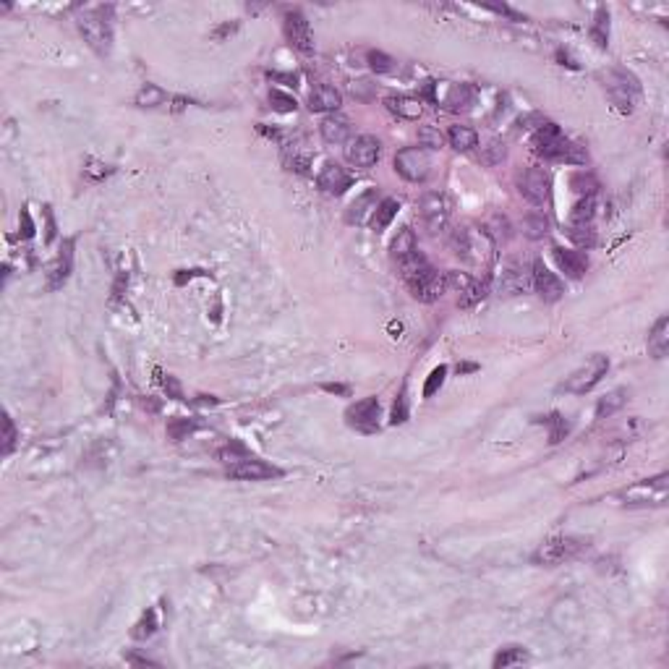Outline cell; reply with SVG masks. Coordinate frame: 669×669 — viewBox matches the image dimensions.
Instances as JSON below:
<instances>
[{
	"label": "cell",
	"mask_w": 669,
	"mask_h": 669,
	"mask_svg": "<svg viewBox=\"0 0 669 669\" xmlns=\"http://www.w3.org/2000/svg\"><path fill=\"white\" fill-rule=\"evenodd\" d=\"M34 236V222H31L29 212L21 209V238H31Z\"/></svg>",
	"instance_id": "53"
},
{
	"label": "cell",
	"mask_w": 669,
	"mask_h": 669,
	"mask_svg": "<svg viewBox=\"0 0 669 669\" xmlns=\"http://www.w3.org/2000/svg\"><path fill=\"white\" fill-rule=\"evenodd\" d=\"M342 105V94L334 86L327 84H317L309 94V107L314 113H337V107Z\"/></svg>",
	"instance_id": "21"
},
{
	"label": "cell",
	"mask_w": 669,
	"mask_h": 669,
	"mask_svg": "<svg viewBox=\"0 0 669 669\" xmlns=\"http://www.w3.org/2000/svg\"><path fill=\"white\" fill-rule=\"evenodd\" d=\"M544 424L549 426V442H552V445L563 442L565 437H568V432H570L568 421H565L560 413H552V416H547V418H544Z\"/></svg>",
	"instance_id": "40"
},
{
	"label": "cell",
	"mask_w": 669,
	"mask_h": 669,
	"mask_svg": "<svg viewBox=\"0 0 669 669\" xmlns=\"http://www.w3.org/2000/svg\"><path fill=\"white\" fill-rule=\"evenodd\" d=\"M322 390H324V392H334V395H345V397L350 395L348 385H322Z\"/></svg>",
	"instance_id": "54"
},
{
	"label": "cell",
	"mask_w": 669,
	"mask_h": 669,
	"mask_svg": "<svg viewBox=\"0 0 669 669\" xmlns=\"http://www.w3.org/2000/svg\"><path fill=\"white\" fill-rule=\"evenodd\" d=\"M531 144H533V152L541 154V157L563 162L565 152H568V147H570V139L563 137V131H560L557 123H541L539 129H536V134H533Z\"/></svg>",
	"instance_id": "8"
},
{
	"label": "cell",
	"mask_w": 669,
	"mask_h": 669,
	"mask_svg": "<svg viewBox=\"0 0 669 669\" xmlns=\"http://www.w3.org/2000/svg\"><path fill=\"white\" fill-rule=\"evenodd\" d=\"M445 377H447V366H437L429 377H426V385H424V397H432L437 390L445 385Z\"/></svg>",
	"instance_id": "46"
},
{
	"label": "cell",
	"mask_w": 669,
	"mask_h": 669,
	"mask_svg": "<svg viewBox=\"0 0 669 669\" xmlns=\"http://www.w3.org/2000/svg\"><path fill=\"white\" fill-rule=\"evenodd\" d=\"M405 285L411 290V296L416 298V301H424V304H434L437 298H442L447 293L445 272H437L432 264H426L424 269H418L411 277H405Z\"/></svg>",
	"instance_id": "6"
},
{
	"label": "cell",
	"mask_w": 669,
	"mask_h": 669,
	"mask_svg": "<svg viewBox=\"0 0 669 669\" xmlns=\"http://www.w3.org/2000/svg\"><path fill=\"white\" fill-rule=\"evenodd\" d=\"M531 274H528V269H525L523 264H517V262H510L505 269H502V277H500V290L505 293V296H517V293H523V290L531 288Z\"/></svg>",
	"instance_id": "20"
},
{
	"label": "cell",
	"mask_w": 669,
	"mask_h": 669,
	"mask_svg": "<svg viewBox=\"0 0 669 669\" xmlns=\"http://www.w3.org/2000/svg\"><path fill=\"white\" fill-rule=\"evenodd\" d=\"M505 157H507V149H505V144L497 142V139H492V142L484 147V162H487V165H500Z\"/></svg>",
	"instance_id": "47"
},
{
	"label": "cell",
	"mask_w": 669,
	"mask_h": 669,
	"mask_svg": "<svg viewBox=\"0 0 669 669\" xmlns=\"http://www.w3.org/2000/svg\"><path fill=\"white\" fill-rule=\"evenodd\" d=\"M282 31H285V39L290 42V47H296L298 53H304V55L314 53L312 26H309V21H306V16L301 14V11H288V14H285Z\"/></svg>",
	"instance_id": "11"
},
{
	"label": "cell",
	"mask_w": 669,
	"mask_h": 669,
	"mask_svg": "<svg viewBox=\"0 0 669 669\" xmlns=\"http://www.w3.org/2000/svg\"><path fill=\"white\" fill-rule=\"evenodd\" d=\"M457 372H460V374H465V372H476V364H463V366H457Z\"/></svg>",
	"instance_id": "57"
},
{
	"label": "cell",
	"mask_w": 669,
	"mask_h": 669,
	"mask_svg": "<svg viewBox=\"0 0 669 669\" xmlns=\"http://www.w3.org/2000/svg\"><path fill=\"white\" fill-rule=\"evenodd\" d=\"M552 257H555L560 272H565L568 277H573V280L583 277L585 269H588V257H585L583 251H573V249H563V246H555V249H552Z\"/></svg>",
	"instance_id": "19"
},
{
	"label": "cell",
	"mask_w": 669,
	"mask_h": 669,
	"mask_svg": "<svg viewBox=\"0 0 669 669\" xmlns=\"http://www.w3.org/2000/svg\"><path fill=\"white\" fill-rule=\"evenodd\" d=\"M523 233L528 238H544L549 233V220L544 217V212H531L523 217Z\"/></svg>",
	"instance_id": "34"
},
{
	"label": "cell",
	"mask_w": 669,
	"mask_h": 669,
	"mask_svg": "<svg viewBox=\"0 0 669 669\" xmlns=\"http://www.w3.org/2000/svg\"><path fill=\"white\" fill-rule=\"evenodd\" d=\"M157 625H160V623H157V612H154V609H149V612H147V615L137 623V628L131 630V635H134L137 640L152 638L154 633H157Z\"/></svg>",
	"instance_id": "38"
},
{
	"label": "cell",
	"mask_w": 669,
	"mask_h": 669,
	"mask_svg": "<svg viewBox=\"0 0 669 669\" xmlns=\"http://www.w3.org/2000/svg\"><path fill=\"white\" fill-rule=\"evenodd\" d=\"M531 282H533V288H536V293H539L544 301H549V304H555V301H560V298L565 296V282L560 280L541 259L533 262Z\"/></svg>",
	"instance_id": "15"
},
{
	"label": "cell",
	"mask_w": 669,
	"mask_h": 669,
	"mask_svg": "<svg viewBox=\"0 0 669 669\" xmlns=\"http://www.w3.org/2000/svg\"><path fill=\"white\" fill-rule=\"evenodd\" d=\"M421 220H424L426 230L429 233H440V230L447 228L450 220V202L445 194H426L421 199Z\"/></svg>",
	"instance_id": "14"
},
{
	"label": "cell",
	"mask_w": 669,
	"mask_h": 669,
	"mask_svg": "<svg viewBox=\"0 0 669 669\" xmlns=\"http://www.w3.org/2000/svg\"><path fill=\"white\" fill-rule=\"evenodd\" d=\"M445 280H447V290H457V293H460V290H465L468 285H471L473 277H468L465 272H455V269H452V272H445Z\"/></svg>",
	"instance_id": "50"
},
{
	"label": "cell",
	"mask_w": 669,
	"mask_h": 669,
	"mask_svg": "<svg viewBox=\"0 0 669 669\" xmlns=\"http://www.w3.org/2000/svg\"><path fill=\"white\" fill-rule=\"evenodd\" d=\"M165 99H167V94L157 86V84H144V86L137 91L134 102L142 105V107H154V105H162Z\"/></svg>",
	"instance_id": "36"
},
{
	"label": "cell",
	"mask_w": 669,
	"mask_h": 669,
	"mask_svg": "<svg viewBox=\"0 0 669 669\" xmlns=\"http://www.w3.org/2000/svg\"><path fill=\"white\" fill-rule=\"evenodd\" d=\"M452 249L460 259L471 262L476 267H489L492 259H495V238L489 230H479V228H463L457 230L455 238H452Z\"/></svg>",
	"instance_id": "1"
},
{
	"label": "cell",
	"mask_w": 669,
	"mask_h": 669,
	"mask_svg": "<svg viewBox=\"0 0 669 669\" xmlns=\"http://www.w3.org/2000/svg\"><path fill=\"white\" fill-rule=\"evenodd\" d=\"M45 217H47V244L55 238V220H53V212H50V207H45Z\"/></svg>",
	"instance_id": "55"
},
{
	"label": "cell",
	"mask_w": 669,
	"mask_h": 669,
	"mask_svg": "<svg viewBox=\"0 0 669 669\" xmlns=\"http://www.w3.org/2000/svg\"><path fill=\"white\" fill-rule=\"evenodd\" d=\"M345 424L361 434L380 432V400L377 397H364V400L353 403L345 411Z\"/></svg>",
	"instance_id": "10"
},
{
	"label": "cell",
	"mask_w": 669,
	"mask_h": 669,
	"mask_svg": "<svg viewBox=\"0 0 669 669\" xmlns=\"http://www.w3.org/2000/svg\"><path fill=\"white\" fill-rule=\"evenodd\" d=\"M269 105H272V110H277V113H293V110L298 107V102H296L293 94H288V91L272 89L269 91Z\"/></svg>",
	"instance_id": "42"
},
{
	"label": "cell",
	"mask_w": 669,
	"mask_h": 669,
	"mask_svg": "<svg viewBox=\"0 0 669 669\" xmlns=\"http://www.w3.org/2000/svg\"><path fill=\"white\" fill-rule=\"evenodd\" d=\"M607 372H609V358L601 356V353H593L580 369H575V372L565 380L563 390L570 392V395H585L588 390H593L604 377H607Z\"/></svg>",
	"instance_id": "4"
},
{
	"label": "cell",
	"mask_w": 669,
	"mask_h": 669,
	"mask_svg": "<svg viewBox=\"0 0 669 669\" xmlns=\"http://www.w3.org/2000/svg\"><path fill=\"white\" fill-rule=\"evenodd\" d=\"M447 139H450V147L457 149V152H468V149H473V147L479 144V134H476L471 126H452V129L447 131Z\"/></svg>",
	"instance_id": "28"
},
{
	"label": "cell",
	"mask_w": 669,
	"mask_h": 669,
	"mask_svg": "<svg viewBox=\"0 0 669 669\" xmlns=\"http://www.w3.org/2000/svg\"><path fill=\"white\" fill-rule=\"evenodd\" d=\"M528 662V651H525L523 646H505L497 651L495 656V669H505V667H512V664H523Z\"/></svg>",
	"instance_id": "32"
},
{
	"label": "cell",
	"mask_w": 669,
	"mask_h": 669,
	"mask_svg": "<svg viewBox=\"0 0 669 669\" xmlns=\"http://www.w3.org/2000/svg\"><path fill=\"white\" fill-rule=\"evenodd\" d=\"M162 387H165V392L170 397H175V400H183V390H181V382L175 380V377H170V374H162Z\"/></svg>",
	"instance_id": "51"
},
{
	"label": "cell",
	"mask_w": 669,
	"mask_h": 669,
	"mask_svg": "<svg viewBox=\"0 0 669 669\" xmlns=\"http://www.w3.org/2000/svg\"><path fill=\"white\" fill-rule=\"evenodd\" d=\"M408 421V400H405V390L397 395L395 405H392V418H390V424L397 426V424H405Z\"/></svg>",
	"instance_id": "49"
},
{
	"label": "cell",
	"mask_w": 669,
	"mask_h": 669,
	"mask_svg": "<svg viewBox=\"0 0 669 669\" xmlns=\"http://www.w3.org/2000/svg\"><path fill=\"white\" fill-rule=\"evenodd\" d=\"M246 457H251L249 455V450L241 445V442H230L228 447H222L220 450V460L222 463H241V460H246Z\"/></svg>",
	"instance_id": "45"
},
{
	"label": "cell",
	"mask_w": 669,
	"mask_h": 669,
	"mask_svg": "<svg viewBox=\"0 0 669 669\" xmlns=\"http://www.w3.org/2000/svg\"><path fill=\"white\" fill-rule=\"evenodd\" d=\"M79 31L89 47L97 55H110L113 50V29H110V19L105 16V8H94L79 16Z\"/></svg>",
	"instance_id": "2"
},
{
	"label": "cell",
	"mask_w": 669,
	"mask_h": 669,
	"mask_svg": "<svg viewBox=\"0 0 669 669\" xmlns=\"http://www.w3.org/2000/svg\"><path fill=\"white\" fill-rule=\"evenodd\" d=\"M669 350V317H659L648 332V353L654 358H664Z\"/></svg>",
	"instance_id": "25"
},
{
	"label": "cell",
	"mask_w": 669,
	"mask_h": 669,
	"mask_svg": "<svg viewBox=\"0 0 669 669\" xmlns=\"http://www.w3.org/2000/svg\"><path fill=\"white\" fill-rule=\"evenodd\" d=\"M71 267H74V241H66L63 251L55 257V262L47 269V288L50 290L63 288L71 277Z\"/></svg>",
	"instance_id": "18"
},
{
	"label": "cell",
	"mask_w": 669,
	"mask_h": 669,
	"mask_svg": "<svg viewBox=\"0 0 669 669\" xmlns=\"http://www.w3.org/2000/svg\"><path fill=\"white\" fill-rule=\"evenodd\" d=\"M473 102V89L468 84H452L447 89V97H445V105L450 110H465V107Z\"/></svg>",
	"instance_id": "31"
},
{
	"label": "cell",
	"mask_w": 669,
	"mask_h": 669,
	"mask_svg": "<svg viewBox=\"0 0 669 669\" xmlns=\"http://www.w3.org/2000/svg\"><path fill=\"white\" fill-rule=\"evenodd\" d=\"M366 61H369V69L377 71V74H392L395 71V61L387 53H380V50H372L366 55Z\"/></svg>",
	"instance_id": "43"
},
{
	"label": "cell",
	"mask_w": 669,
	"mask_h": 669,
	"mask_svg": "<svg viewBox=\"0 0 669 669\" xmlns=\"http://www.w3.org/2000/svg\"><path fill=\"white\" fill-rule=\"evenodd\" d=\"M194 429H197V424L189 421V418H170V421H167V437H170L173 442L186 440Z\"/></svg>",
	"instance_id": "41"
},
{
	"label": "cell",
	"mask_w": 669,
	"mask_h": 669,
	"mask_svg": "<svg viewBox=\"0 0 669 669\" xmlns=\"http://www.w3.org/2000/svg\"><path fill=\"white\" fill-rule=\"evenodd\" d=\"M317 183H319V189L324 191V194H329V197H340V194H345V191L350 189L353 178H350L348 170L340 167L337 162H327V165L322 167Z\"/></svg>",
	"instance_id": "17"
},
{
	"label": "cell",
	"mask_w": 669,
	"mask_h": 669,
	"mask_svg": "<svg viewBox=\"0 0 669 669\" xmlns=\"http://www.w3.org/2000/svg\"><path fill=\"white\" fill-rule=\"evenodd\" d=\"M397 209H400V204H397V199H382L380 204H377V209H374L372 220H369V225H372L374 233H382V230L390 228V222L395 220Z\"/></svg>",
	"instance_id": "27"
},
{
	"label": "cell",
	"mask_w": 669,
	"mask_h": 669,
	"mask_svg": "<svg viewBox=\"0 0 669 669\" xmlns=\"http://www.w3.org/2000/svg\"><path fill=\"white\" fill-rule=\"evenodd\" d=\"M517 186H520V194L536 207H544L552 197V181H549L547 170H541V167H528L520 175Z\"/></svg>",
	"instance_id": "12"
},
{
	"label": "cell",
	"mask_w": 669,
	"mask_h": 669,
	"mask_svg": "<svg viewBox=\"0 0 669 669\" xmlns=\"http://www.w3.org/2000/svg\"><path fill=\"white\" fill-rule=\"evenodd\" d=\"M269 79H274V81H285V84H296V76H293V74H269Z\"/></svg>",
	"instance_id": "56"
},
{
	"label": "cell",
	"mask_w": 669,
	"mask_h": 669,
	"mask_svg": "<svg viewBox=\"0 0 669 669\" xmlns=\"http://www.w3.org/2000/svg\"><path fill=\"white\" fill-rule=\"evenodd\" d=\"M667 492H669V476L667 473H659L654 479L638 481L623 492V500L628 505H664L667 502Z\"/></svg>",
	"instance_id": "7"
},
{
	"label": "cell",
	"mask_w": 669,
	"mask_h": 669,
	"mask_svg": "<svg viewBox=\"0 0 669 669\" xmlns=\"http://www.w3.org/2000/svg\"><path fill=\"white\" fill-rule=\"evenodd\" d=\"M604 86H607L609 99L615 102L623 113H633V107L640 97V84L633 76L630 71L625 69H612L604 74Z\"/></svg>",
	"instance_id": "3"
},
{
	"label": "cell",
	"mask_w": 669,
	"mask_h": 669,
	"mask_svg": "<svg viewBox=\"0 0 669 669\" xmlns=\"http://www.w3.org/2000/svg\"><path fill=\"white\" fill-rule=\"evenodd\" d=\"M568 236H570V241H575L580 249H591V246L596 244V230H593L591 225H573L570 222Z\"/></svg>",
	"instance_id": "39"
},
{
	"label": "cell",
	"mask_w": 669,
	"mask_h": 669,
	"mask_svg": "<svg viewBox=\"0 0 669 669\" xmlns=\"http://www.w3.org/2000/svg\"><path fill=\"white\" fill-rule=\"evenodd\" d=\"M380 152H382L380 139L372 137V134H364V137H356L353 142H348V147H345V160L353 167L366 170V167L377 165Z\"/></svg>",
	"instance_id": "13"
},
{
	"label": "cell",
	"mask_w": 669,
	"mask_h": 669,
	"mask_svg": "<svg viewBox=\"0 0 669 669\" xmlns=\"http://www.w3.org/2000/svg\"><path fill=\"white\" fill-rule=\"evenodd\" d=\"M570 189L578 191V194H583V197H593L596 189H599V183H596V178H593L591 173L575 170V173L570 175Z\"/></svg>",
	"instance_id": "37"
},
{
	"label": "cell",
	"mask_w": 669,
	"mask_h": 669,
	"mask_svg": "<svg viewBox=\"0 0 669 669\" xmlns=\"http://www.w3.org/2000/svg\"><path fill=\"white\" fill-rule=\"evenodd\" d=\"M395 170L403 175L405 181L421 183L429 178V170H432V162H429V154L418 147H405L395 154Z\"/></svg>",
	"instance_id": "9"
},
{
	"label": "cell",
	"mask_w": 669,
	"mask_h": 669,
	"mask_svg": "<svg viewBox=\"0 0 669 669\" xmlns=\"http://www.w3.org/2000/svg\"><path fill=\"white\" fill-rule=\"evenodd\" d=\"M390 113H395L397 118L403 121H418L421 113H424V102L416 97H405V94H397V97H387L385 99Z\"/></svg>",
	"instance_id": "24"
},
{
	"label": "cell",
	"mask_w": 669,
	"mask_h": 669,
	"mask_svg": "<svg viewBox=\"0 0 669 669\" xmlns=\"http://www.w3.org/2000/svg\"><path fill=\"white\" fill-rule=\"evenodd\" d=\"M16 445V426L11 421V416H3V455H11V450Z\"/></svg>",
	"instance_id": "48"
},
{
	"label": "cell",
	"mask_w": 669,
	"mask_h": 669,
	"mask_svg": "<svg viewBox=\"0 0 669 669\" xmlns=\"http://www.w3.org/2000/svg\"><path fill=\"white\" fill-rule=\"evenodd\" d=\"M416 251H418L416 233H413L411 228L397 230V236L392 238V244H390V254H392V259H395V262H403V259L413 257Z\"/></svg>",
	"instance_id": "26"
},
{
	"label": "cell",
	"mask_w": 669,
	"mask_h": 669,
	"mask_svg": "<svg viewBox=\"0 0 669 669\" xmlns=\"http://www.w3.org/2000/svg\"><path fill=\"white\" fill-rule=\"evenodd\" d=\"M418 144L426 147V149H440V147L445 144V137H442V131L434 129V126H421V129H418Z\"/></svg>",
	"instance_id": "44"
},
{
	"label": "cell",
	"mask_w": 669,
	"mask_h": 669,
	"mask_svg": "<svg viewBox=\"0 0 669 669\" xmlns=\"http://www.w3.org/2000/svg\"><path fill=\"white\" fill-rule=\"evenodd\" d=\"M377 189H366L361 197H356L353 202H350L348 212H345V220H348V225H364L366 217L369 214H374V209H377Z\"/></svg>",
	"instance_id": "22"
},
{
	"label": "cell",
	"mask_w": 669,
	"mask_h": 669,
	"mask_svg": "<svg viewBox=\"0 0 669 669\" xmlns=\"http://www.w3.org/2000/svg\"><path fill=\"white\" fill-rule=\"evenodd\" d=\"M583 544L580 539H573V536H552V539L541 541L539 549L531 555L533 565H541V568H555V565H563L568 560L578 555Z\"/></svg>",
	"instance_id": "5"
},
{
	"label": "cell",
	"mask_w": 669,
	"mask_h": 669,
	"mask_svg": "<svg viewBox=\"0 0 669 669\" xmlns=\"http://www.w3.org/2000/svg\"><path fill=\"white\" fill-rule=\"evenodd\" d=\"M591 37L601 50L609 45V14H607V8H599V11H596V19H593V26H591Z\"/></svg>",
	"instance_id": "35"
},
{
	"label": "cell",
	"mask_w": 669,
	"mask_h": 669,
	"mask_svg": "<svg viewBox=\"0 0 669 669\" xmlns=\"http://www.w3.org/2000/svg\"><path fill=\"white\" fill-rule=\"evenodd\" d=\"M593 214H596V197H583L573 207L570 222L573 225H591Z\"/></svg>",
	"instance_id": "33"
},
{
	"label": "cell",
	"mask_w": 669,
	"mask_h": 669,
	"mask_svg": "<svg viewBox=\"0 0 669 669\" xmlns=\"http://www.w3.org/2000/svg\"><path fill=\"white\" fill-rule=\"evenodd\" d=\"M319 131H322V139H324L327 144H342V142H348V137H350V121L340 113H329L327 118L322 121Z\"/></svg>",
	"instance_id": "23"
},
{
	"label": "cell",
	"mask_w": 669,
	"mask_h": 669,
	"mask_svg": "<svg viewBox=\"0 0 669 669\" xmlns=\"http://www.w3.org/2000/svg\"><path fill=\"white\" fill-rule=\"evenodd\" d=\"M489 11H495V14H502V16H507V19H512V21H525L523 16L517 14V11H512L510 6H487Z\"/></svg>",
	"instance_id": "52"
},
{
	"label": "cell",
	"mask_w": 669,
	"mask_h": 669,
	"mask_svg": "<svg viewBox=\"0 0 669 669\" xmlns=\"http://www.w3.org/2000/svg\"><path fill=\"white\" fill-rule=\"evenodd\" d=\"M487 293H489V277H484V280H473L468 288L460 290L457 306H460V309H473V306L481 304V301L487 298Z\"/></svg>",
	"instance_id": "29"
},
{
	"label": "cell",
	"mask_w": 669,
	"mask_h": 669,
	"mask_svg": "<svg viewBox=\"0 0 669 669\" xmlns=\"http://www.w3.org/2000/svg\"><path fill=\"white\" fill-rule=\"evenodd\" d=\"M228 476L236 481H267V479L282 476V471L274 468V465L264 463V460H259V457H246L241 463L228 465Z\"/></svg>",
	"instance_id": "16"
},
{
	"label": "cell",
	"mask_w": 669,
	"mask_h": 669,
	"mask_svg": "<svg viewBox=\"0 0 669 669\" xmlns=\"http://www.w3.org/2000/svg\"><path fill=\"white\" fill-rule=\"evenodd\" d=\"M625 400H628V390H625V387L612 390V392L601 397L599 405H596V418H609L612 413H617L620 408H623Z\"/></svg>",
	"instance_id": "30"
}]
</instances>
